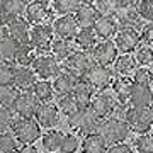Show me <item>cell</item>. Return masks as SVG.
<instances>
[{"instance_id": "obj_1", "label": "cell", "mask_w": 153, "mask_h": 153, "mask_svg": "<svg viewBox=\"0 0 153 153\" xmlns=\"http://www.w3.org/2000/svg\"><path fill=\"white\" fill-rule=\"evenodd\" d=\"M66 123H68V126H70L71 129H76L80 136H88V134L99 133V128H100L102 119L88 105V107H80L73 114H70L66 117Z\"/></svg>"}, {"instance_id": "obj_2", "label": "cell", "mask_w": 153, "mask_h": 153, "mask_svg": "<svg viewBox=\"0 0 153 153\" xmlns=\"http://www.w3.org/2000/svg\"><path fill=\"white\" fill-rule=\"evenodd\" d=\"M129 133L131 129L123 117H107L100 123V128H99V134L104 138L107 146L124 143L129 138Z\"/></svg>"}, {"instance_id": "obj_3", "label": "cell", "mask_w": 153, "mask_h": 153, "mask_svg": "<svg viewBox=\"0 0 153 153\" xmlns=\"http://www.w3.org/2000/svg\"><path fill=\"white\" fill-rule=\"evenodd\" d=\"M12 133L21 145H34L43 136V128L34 117H19L12 128Z\"/></svg>"}, {"instance_id": "obj_4", "label": "cell", "mask_w": 153, "mask_h": 153, "mask_svg": "<svg viewBox=\"0 0 153 153\" xmlns=\"http://www.w3.org/2000/svg\"><path fill=\"white\" fill-rule=\"evenodd\" d=\"M95 65L94 61V56L90 51H83V49H75L65 61H63V70L71 73V75H76L83 78L85 73H87L92 66Z\"/></svg>"}, {"instance_id": "obj_5", "label": "cell", "mask_w": 153, "mask_h": 153, "mask_svg": "<svg viewBox=\"0 0 153 153\" xmlns=\"http://www.w3.org/2000/svg\"><path fill=\"white\" fill-rule=\"evenodd\" d=\"M124 121L128 123L129 129L138 134H145L150 133L153 128V117L150 114V109H143V107H128L124 112Z\"/></svg>"}, {"instance_id": "obj_6", "label": "cell", "mask_w": 153, "mask_h": 153, "mask_svg": "<svg viewBox=\"0 0 153 153\" xmlns=\"http://www.w3.org/2000/svg\"><path fill=\"white\" fill-rule=\"evenodd\" d=\"M31 68L34 70L36 76H39V80H55L56 76L63 71V66L53 55L43 53L34 58Z\"/></svg>"}, {"instance_id": "obj_7", "label": "cell", "mask_w": 153, "mask_h": 153, "mask_svg": "<svg viewBox=\"0 0 153 153\" xmlns=\"http://www.w3.org/2000/svg\"><path fill=\"white\" fill-rule=\"evenodd\" d=\"M53 41H55V33H53L51 24H38V26H33L29 44L38 51L39 55L48 53L49 49H51Z\"/></svg>"}, {"instance_id": "obj_8", "label": "cell", "mask_w": 153, "mask_h": 153, "mask_svg": "<svg viewBox=\"0 0 153 153\" xmlns=\"http://www.w3.org/2000/svg\"><path fill=\"white\" fill-rule=\"evenodd\" d=\"M83 80L92 85L97 92H102L105 88H109L114 82V71L111 70L109 66H102V65H94L90 70L85 73Z\"/></svg>"}, {"instance_id": "obj_9", "label": "cell", "mask_w": 153, "mask_h": 153, "mask_svg": "<svg viewBox=\"0 0 153 153\" xmlns=\"http://www.w3.org/2000/svg\"><path fill=\"white\" fill-rule=\"evenodd\" d=\"M117 104L119 102L116 100L114 94H109V92H105V90H102V92H97L94 95L92 102H90V109L104 121L107 117L114 116L116 109H117Z\"/></svg>"}, {"instance_id": "obj_10", "label": "cell", "mask_w": 153, "mask_h": 153, "mask_svg": "<svg viewBox=\"0 0 153 153\" xmlns=\"http://www.w3.org/2000/svg\"><path fill=\"white\" fill-rule=\"evenodd\" d=\"M34 119L38 121V124L43 129H55L56 126L60 124L61 112L53 102H41L36 114H34Z\"/></svg>"}, {"instance_id": "obj_11", "label": "cell", "mask_w": 153, "mask_h": 153, "mask_svg": "<svg viewBox=\"0 0 153 153\" xmlns=\"http://www.w3.org/2000/svg\"><path fill=\"white\" fill-rule=\"evenodd\" d=\"M94 56V61H95V65H102V66H111L114 65L116 58H117V48H116L114 41H111V39H100L94 49L90 51Z\"/></svg>"}, {"instance_id": "obj_12", "label": "cell", "mask_w": 153, "mask_h": 153, "mask_svg": "<svg viewBox=\"0 0 153 153\" xmlns=\"http://www.w3.org/2000/svg\"><path fill=\"white\" fill-rule=\"evenodd\" d=\"M114 44L121 55H131L141 44V34L134 29H119L114 38Z\"/></svg>"}, {"instance_id": "obj_13", "label": "cell", "mask_w": 153, "mask_h": 153, "mask_svg": "<svg viewBox=\"0 0 153 153\" xmlns=\"http://www.w3.org/2000/svg\"><path fill=\"white\" fill-rule=\"evenodd\" d=\"M51 27L56 38L60 39H75L76 33H78V24L75 21V16H58L56 19H53Z\"/></svg>"}, {"instance_id": "obj_14", "label": "cell", "mask_w": 153, "mask_h": 153, "mask_svg": "<svg viewBox=\"0 0 153 153\" xmlns=\"http://www.w3.org/2000/svg\"><path fill=\"white\" fill-rule=\"evenodd\" d=\"M51 14H53V10L48 7V4H44L41 0H34V2L27 4L24 17L27 19L31 26H38V24H48ZM51 22H53V19H51Z\"/></svg>"}, {"instance_id": "obj_15", "label": "cell", "mask_w": 153, "mask_h": 153, "mask_svg": "<svg viewBox=\"0 0 153 153\" xmlns=\"http://www.w3.org/2000/svg\"><path fill=\"white\" fill-rule=\"evenodd\" d=\"M39 104H41V102L34 97V94L31 92V90H27V92L19 94V97H17L12 111L16 112L17 117H34Z\"/></svg>"}, {"instance_id": "obj_16", "label": "cell", "mask_w": 153, "mask_h": 153, "mask_svg": "<svg viewBox=\"0 0 153 153\" xmlns=\"http://www.w3.org/2000/svg\"><path fill=\"white\" fill-rule=\"evenodd\" d=\"M117 21L119 29H134V31H141L145 26V21L141 16L138 14L136 7H121V10L114 17Z\"/></svg>"}, {"instance_id": "obj_17", "label": "cell", "mask_w": 153, "mask_h": 153, "mask_svg": "<svg viewBox=\"0 0 153 153\" xmlns=\"http://www.w3.org/2000/svg\"><path fill=\"white\" fill-rule=\"evenodd\" d=\"M31 29H33V26L27 22L26 17H17V19L7 21V34H9L12 39H16L19 44L29 43Z\"/></svg>"}, {"instance_id": "obj_18", "label": "cell", "mask_w": 153, "mask_h": 153, "mask_svg": "<svg viewBox=\"0 0 153 153\" xmlns=\"http://www.w3.org/2000/svg\"><path fill=\"white\" fill-rule=\"evenodd\" d=\"M36 82H38V80H36V73H34V70L31 68V66H17L16 65L12 83H14L21 92L31 90Z\"/></svg>"}, {"instance_id": "obj_19", "label": "cell", "mask_w": 153, "mask_h": 153, "mask_svg": "<svg viewBox=\"0 0 153 153\" xmlns=\"http://www.w3.org/2000/svg\"><path fill=\"white\" fill-rule=\"evenodd\" d=\"M152 104H153V88L146 87V85H136V83H133L129 105H131V107H143V109H148Z\"/></svg>"}, {"instance_id": "obj_20", "label": "cell", "mask_w": 153, "mask_h": 153, "mask_svg": "<svg viewBox=\"0 0 153 153\" xmlns=\"http://www.w3.org/2000/svg\"><path fill=\"white\" fill-rule=\"evenodd\" d=\"M131 88H133V80L129 76H116L112 85H111V90L114 94L116 100L123 105H129Z\"/></svg>"}, {"instance_id": "obj_21", "label": "cell", "mask_w": 153, "mask_h": 153, "mask_svg": "<svg viewBox=\"0 0 153 153\" xmlns=\"http://www.w3.org/2000/svg\"><path fill=\"white\" fill-rule=\"evenodd\" d=\"M78 82H80V76L71 75V73H68V71L63 70L60 75L53 80L55 94H56V95H71Z\"/></svg>"}, {"instance_id": "obj_22", "label": "cell", "mask_w": 153, "mask_h": 153, "mask_svg": "<svg viewBox=\"0 0 153 153\" xmlns=\"http://www.w3.org/2000/svg\"><path fill=\"white\" fill-rule=\"evenodd\" d=\"M94 31L100 39H111L116 38V34L119 33V26L114 17H99L97 22L94 24Z\"/></svg>"}, {"instance_id": "obj_23", "label": "cell", "mask_w": 153, "mask_h": 153, "mask_svg": "<svg viewBox=\"0 0 153 153\" xmlns=\"http://www.w3.org/2000/svg\"><path fill=\"white\" fill-rule=\"evenodd\" d=\"M95 94H97V90H95L92 85H88L83 78H80V82L76 83V87H75V90H73L71 95H73L75 102L80 105V107H88Z\"/></svg>"}, {"instance_id": "obj_24", "label": "cell", "mask_w": 153, "mask_h": 153, "mask_svg": "<svg viewBox=\"0 0 153 153\" xmlns=\"http://www.w3.org/2000/svg\"><path fill=\"white\" fill-rule=\"evenodd\" d=\"M99 17L100 16L97 14V10H95L94 5H85V4H82V5L78 7V10L75 12V21H76V24H78L80 29L94 27V24L97 22Z\"/></svg>"}, {"instance_id": "obj_25", "label": "cell", "mask_w": 153, "mask_h": 153, "mask_svg": "<svg viewBox=\"0 0 153 153\" xmlns=\"http://www.w3.org/2000/svg\"><path fill=\"white\" fill-rule=\"evenodd\" d=\"M138 70V63L134 60V56L131 55H121L116 58L114 65H112V71L117 76H129L134 75V71Z\"/></svg>"}, {"instance_id": "obj_26", "label": "cell", "mask_w": 153, "mask_h": 153, "mask_svg": "<svg viewBox=\"0 0 153 153\" xmlns=\"http://www.w3.org/2000/svg\"><path fill=\"white\" fill-rule=\"evenodd\" d=\"M27 4L22 0H2V17L5 21H12L17 17H24Z\"/></svg>"}, {"instance_id": "obj_27", "label": "cell", "mask_w": 153, "mask_h": 153, "mask_svg": "<svg viewBox=\"0 0 153 153\" xmlns=\"http://www.w3.org/2000/svg\"><path fill=\"white\" fill-rule=\"evenodd\" d=\"M73 43H75V46H78L83 51H92L94 46L99 43V38L95 34V31H94V27H85V29H78Z\"/></svg>"}, {"instance_id": "obj_28", "label": "cell", "mask_w": 153, "mask_h": 153, "mask_svg": "<svg viewBox=\"0 0 153 153\" xmlns=\"http://www.w3.org/2000/svg\"><path fill=\"white\" fill-rule=\"evenodd\" d=\"M107 148V143L99 133L82 138V153H105Z\"/></svg>"}, {"instance_id": "obj_29", "label": "cell", "mask_w": 153, "mask_h": 153, "mask_svg": "<svg viewBox=\"0 0 153 153\" xmlns=\"http://www.w3.org/2000/svg\"><path fill=\"white\" fill-rule=\"evenodd\" d=\"M73 51H75V48H73V41H71V39H60V38H56L55 41H53V44H51L49 55H53L56 60L61 63V61H65L66 58L73 53Z\"/></svg>"}, {"instance_id": "obj_30", "label": "cell", "mask_w": 153, "mask_h": 153, "mask_svg": "<svg viewBox=\"0 0 153 153\" xmlns=\"http://www.w3.org/2000/svg\"><path fill=\"white\" fill-rule=\"evenodd\" d=\"M65 138V133L58 129H48L46 134L41 136V145L48 153H58L61 148V141Z\"/></svg>"}, {"instance_id": "obj_31", "label": "cell", "mask_w": 153, "mask_h": 153, "mask_svg": "<svg viewBox=\"0 0 153 153\" xmlns=\"http://www.w3.org/2000/svg\"><path fill=\"white\" fill-rule=\"evenodd\" d=\"M31 92L34 94V97L39 102H51L55 99V88H53L51 80H38L34 83V87L31 88Z\"/></svg>"}, {"instance_id": "obj_32", "label": "cell", "mask_w": 153, "mask_h": 153, "mask_svg": "<svg viewBox=\"0 0 153 153\" xmlns=\"http://www.w3.org/2000/svg\"><path fill=\"white\" fill-rule=\"evenodd\" d=\"M17 49H19V43L16 39H12L9 34L0 38V60L2 61H14L17 55Z\"/></svg>"}, {"instance_id": "obj_33", "label": "cell", "mask_w": 153, "mask_h": 153, "mask_svg": "<svg viewBox=\"0 0 153 153\" xmlns=\"http://www.w3.org/2000/svg\"><path fill=\"white\" fill-rule=\"evenodd\" d=\"M80 5H82L80 0H53L51 10L58 16H75Z\"/></svg>"}, {"instance_id": "obj_34", "label": "cell", "mask_w": 153, "mask_h": 153, "mask_svg": "<svg viewBox=\"0 0 153 153\" xmlns=\"http://www.w3.org/2000/svg\"><path fill=\"white\" fill-rule=\"evenodd\" d=\"M94 7L100 17H116V14L121 10V2L119 0H95Z\"/></svg>"}, {"instance_id": "obj_35", "label": "cell", "mask_w": 153, "mask_h": 153, "mask_svg": "<svg viewBox=\"0 0 153 153\" xmlns=\"http://www.w3.org/2000/svg\"><path fill=\"white\" fill-rule=\"evenodd\" d=\"M21 90L14 85V83H7V85H0V105L12 109L16 104L17 97H19Z\"/></svg>"}, {"instance_id": "obj_36", "label": "cell", "mask_w": 153, "mask_h": 153, "mask_svg": "<svg viewBox=\"0 0 153 153\" xmlns=\"http://www.w3.org/2000/svg\"><path fill=\"white\" fill-rule=\"evenodd\" d=\"M36 56H38L36 55V49H34L29 43L19 44V49H17V55H16L14 63H16L17 66H31Z\"/></svg>"}, {"instance_id": "obj_37", "label": "cell", "mask_w": 153, "mask_h": 153, "mask_svg": "<svg viewBox=\"0 0 153 153\" xmlns=\"http://www.w3.org/2000/svg\"><path fill=\"white\" fill-rule=\"evenodd\" d=\"M55 104H56V107H58V111H60L63 116H66V117L70 114H73L75 111L80 109V105L75 102L73 95H56Z\"/></svg>"}, {"instance_id": "obj_38", "label": "cell", "mask_w": 153, "mask_h": 153, "mask_svg": "<svg viewBox=\"0 0 153 153\" xmlns=\"http://www.w3.org/2000/svg\"><path fill=\"white\" fill-rule=\"evenodd\" d=\"M82 150V138L76 133H65V138L61 141L60 153H78Z\"/></svg>"}, {"instance_id": "obj_39", "label": "cell", "mask_w": 153, "mask_h": 153, "mask_svg": "<svg viewBox=\"0 0 153 153\" xmlns=\"http://www.w3.org/2000/svg\"><path fill=\"white\" fill-rule=\"evenodd\" d=\"M21 143L17 141L12 131L0 133V153H17Z\"/></svg>"}, {"instance_id": "obj_40", "label": "cell", "mask_w": 153, "mask_h": 153, "mask_svg": "<svg viewBox=\"0 0 153 153\" xmlns=\"http://www.w3.org/2000/svg\"><path fill=\"white\" fill-rule=\"evenodd\" d=\"M17 119L19 117L16 116V112L12 109H7V107L0 105V133L12 131V128H14Z\"/></svg>"}, {"instance_id": "obj_41", "label": "cell", "mask_w": 153, "mask_h": 153, "mask_svg": "<svg viewBox=\"0 0 153 153\" xmlns=\"http://www.w3.org/2000/svg\"><path fill=\"white\" fill-rule=\"evenodd\" d=\"M134 60L140 66H150L153 63V48L146 44H140L134 51Z\"/></svg>"}, {"instance_id": "obj_42", "label": "cell", "mask_w": 153, "mask_h": 153, "mask_svg": "<svg viewBox=\"0 0 153 153\" xmlns=\"http://www.w3.org/2000/svg\"><path fill=\"white\" fill-rule=\"evenodd\" d=\"M133 83L136 85H146V87H152L153 85V71L148 68V66H140L134 75H133Z\"/></svg>"}, {"instance_id": "obj_43", "label": "cell", "mask_w": 153, "mask_h": 153, "mask_svg": "<svg viewBox=\"0 0 153 153\" xmlns=\"http://www.w3.org/2000/svg\"><path fill=\"white\" fill-rule=\"evenodd\" d=\"M134 150L138 153H153V134L152 133L138 134L136 140H134Z\"/></svg>"}, {"instance_id": "obj_44", "label": "cell", "mask_w": 153, "mask_h": 153, "mask_svg": "<svg viewBox=\"0 0 153 153\" xmlns=\"http://www.w3.org/2000/svg\"><path fill=\"white\" fill-rule=\"evenodd\" d=\"M14 70H16V65H12L10 61L0 60V85L12 83V80H14Z\"/></svg>"}, {"instance_id": "obj_45", "label": "cell", "mask_w": 153, "mask_h": 153, "mask_svg": "<svg viewBox=\"0 0 153 153\" xmlns=\"http://www.w3.org/2000/svg\"><path fill=\"white\" fill-rule=\"evenodd\" d=\"M136 10L141 16L143 21L153 22V0H140V4L136 5Z\"/></svg>"}, {"instance_id": "obj_46", "label": "cell", "mask_w": 153, "mask_h": 153, "mask_svg": "<svg viewBox=\"0 0 153 153\" xmlns=\"http://www.w3.org/2000/svg\"><path fill=\"white\" fill-rule=\"evenodd\" d=\"M140 34H141V43L153 48V22L145 24V26H143V29L140 31Z\"/></svg>"}, {"instance_id": "obj_47", "label": "cell", "mask_w": 153, "mask_h": 153, "mask_svg": "<svg viewBox=\"0 0 153 153\" xmlns=\"http://www.w3.org/2000/svg\"><path fill=\"white\" fill-rule=\"evenodd\" d=\"M105 153H134V148L128 143H119V145H112L107 148Z\"/></svg>"}, {"instance_id": "obj_48", "label": "cell", "mask_w": 153, "mask_h": 153, "mask_svg": "<svg viewBox=\"0 0 153 153\" xmlns=\"http://www.w3.org/2000/svg\"><path fill=\"white\" fill-rule=\"evenodd\" d=\"M17 153H41V152L34 145H21L19 150H17Z\"/></svg>"}, {"instance_id": "obj_49", "label": "cell", "mask_w": 153, "mask_h": 153, "mask_svg": "<svg viewBox=\"0 0 153 153\" xmlns=\"http://www.w3.org/2000/svg\"><path fill=\"white\" fill-rule=\"evenodd\" d=\"M7 36V21L0 16V38Z\"/></svg>"}, {"instance_id": "obj_50", "label": "cell", "mask_w": 153, "mask_h": 153, "mask_svg": "<svg viewBox=\"0 0 153 153\" xmlns=\"http://www.w3.org/2000/svg\"><path fill=\"white\" fill-rule=\"evenodd\" d=\"M123 7H136L140 4V0H119Z\"/></svg>"}, {"instance_id": "obj_51", "label": "cell", "mask_w": 153, "mask_h": 153, "mask_svg": "<svg viewBox=\"0 0 153 153\" xmlns=\"http://www.w3.org/2000/svg\"><path fill=\"white\" fill-rule=\"evenodd\" d=\"M95 0H80V4H85V5H94Z\"/></svg>"}, {"instance_id": "obj_52", "label": "cell", "mask_w": 153, "mask_h": 153, "mask_svg": "<svg viewBox=\"0 0 153 153\" xmlns=\"http://www.w3.org/2000/svg\"><path fill=\"white\" fill-rule=\"evenodd\" d=\"M148 109H150V114H152V117H153V104L150 105V107H148Z\"/></svg>"}, {"instance_id": "obj_53", "label": "cell", "mask_w": 153, "mask_h": 153, "mask_svg": "<svg viewBox=\"0 0 153 153\" xmlns=\"http://www.w3.org/2000/svg\"><path fill=\"white\" fill-rule=\"evenodd\" d=\"M24 4H31V2H34V0H22Z\"/></svg>"}, {"instance_id": "obj_54", "label": "cell", "mask_w": 153, "mask_h": 153, "mask_svg": "<svg viewBox=\"0 0 153 153\" xmlns=\"http://www.w3.org/2000/svg\"><path fill=\"white\" fill-rule=\"evenodd\" d=\"M41 2H44V4H51L53 0H41Z\"/></svg>"}, {"instance_id": "obj_55", "label": "cell", "mask_w": 153, "mask_h": 153, "mask_svg": "<svg viewBox=\"0 0 153 153\" xmlns=\"http://www.w3.org/2000/svg\"><path fill=\"white\" fill-rule=\"evenodd\" d=\"M0 16H2V0H0Z\"/></svg>"}]
</instances>
